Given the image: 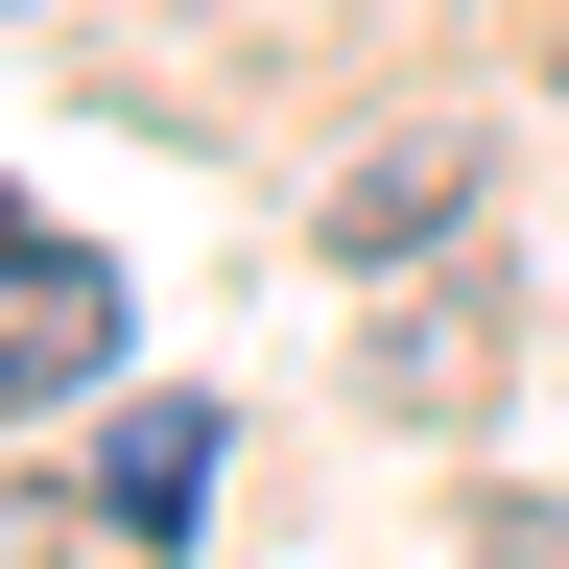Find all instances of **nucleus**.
Here are the masks:
<instances>
[{
	"mask_svg": "<svg viewBox=\"0 0 569 569\" xmlns=\"http://www.w3.org/2000/svg\"><path fill=\"white\" fill-rule=\"evenodd\" d=\"M96 356H119V261H96V238H24V284H0V380L71 403Z\"/></svg>",
	"mask_w": 569,
	"mask_h": 569,
	"instance_id": "1",
	"label": "nucleus"
},
{
	"mask_svg": "<svg viewBox=\"0 0 569 569\" xmlns=\"http://www.w3.org/2000/svg\"><path fill=\"white\" fill-rule=\"evenodd\" d=\"M96 522H119V546H190V522H213V427H190V403H142L119 451H96Z\"/></svg>",
	"mask_w": 569,
	"mask_h": 569,
	"instance_id": "2",
	"label": "nucleus"
}]
</instances>
